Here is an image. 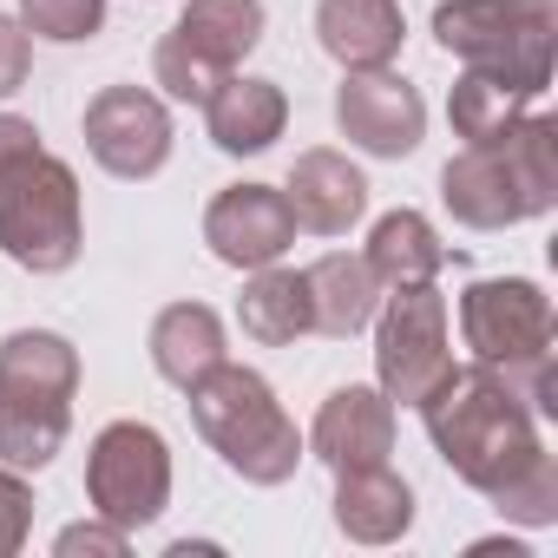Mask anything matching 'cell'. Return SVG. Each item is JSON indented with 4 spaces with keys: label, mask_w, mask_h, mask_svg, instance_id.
<instances>
[{
    "label": "cell",
    "mask_w": 558,
    "mask_h": 558,
    "mask_svg": "<svg viewBox=\"0 0 558 558\" xmlns=\"http://www.w3.org/2000/svg\"><path fill=\"white\" fill-rule=\"evenodd\" d=\"M204 243L230 269H263V263H283V250L296 243V217L276 184H230L204 210Z\"/></svg>",
    "instance_id": "7c38bea8"
},
{
    "label": "cell",
    "mask_w": 558,
    "mask_h": 558,
    "mask_svg": "<svg viewBox=\"0 0 558 558\" xmlns=\"http://www.w3.org/2000/svg\"><path fill=\"white\" fill-rule=\"evenodd\" d=\"M0 388H27V395H80V355L53 329H21L0 342Z\"/></svg>",
    "instance_id": "603a6c76"
},
{
    "label": "cell",
    "mask_w": 558,
    "mask_h": 558,
    "mask_svg": "<svg viewBox=\"0 0 558 558\" xmlns=\"http://www.w3.org/2000/svg\"><path fill=\"white\" fill-rule=\"evenodd\" d=\"M21 27L40 40H93L106 27V0H21Z\"/></svg>",
    "instance_id": "d4e9b609"
},
{
    "label": "cell",
    "mask_w": 558,
    "mask_h": 558,
    "mask_svg": "<svg viewBox=\"0 0 558 558\" xmlns=\"http://www.w3.org/2000/svg\"><path fill=\"white\" fill-rule=\"evenodd\" d=\"M440 197L473 230H506V223L545 217L558 197V125L545 112H525L506 138L466 145L440 171Z\"/></svg>",
    "instance_id": "7a4b0ae2"
},
{
    "label": "cell",
    "mask_w": 558,
    "mask_h": 558,
    "mask_svg": "<svg viewBox=\"0 0 558 558\" xmlns=\"http://www.w3.org/2000/svg\"><path fill=\"white\" fill-rule=\"evenodd\" d=\"M86 151L112 178H151L171 158V112L145 86H106L86 106Z\"/></svg>",
    "instance_id": "30bf717a"
},
{
    "label": "cell",
    "mask_w": 558,
    "mask_h": 558,
    "mask_svg": "<svg viewBox=\"0 0 558 558\" xmlns=\"http://www.w3.org/2000/svg\"><path fill=\"white\" fill-rule=\"evenodd\" d=\"M460 329L473 362L499 368L532 414H551V303L525 276H486L460 296Z\"/></svg>",
    "instance_id": "5b68a950"
},
{
    "label": "cell",
    "mask_w": 558,
    "mask_h": 558,
    "mask_svg": "<svg viewBox=\"0 0 558 558\" xmlns=\"http://www.w3.org/2000/svg\"><path fill=\"white\" fill-rule=\"evenodd\" d=\"M421 414H427V434H434L440 460L466 486H480L506 519H519V525H551L558 519V460L545 453L525 395L499 368H486V362L453 368L421 401Z\"/></svg>",
    "instance_id": "6da1fadb"
},
{
    "label": "cell",
    "mask_w": 558,
    "mask_h": 558,
    "mask_svg": "<svg viewBox=\"0 0 558 558\" xmlns=\"http://www.w3.org/2000/svg\"><path fill=\"white\" fill-rule=\"evenodd\" d=\"M60 551H66V558H73V551H112V558H119V551H125V525H112V519H106V525H66V532H60Z\"/></svg>",
    "instance_id": "f1b7e54d"
},
{
    "label": "cell",
    "mask_w": 558,
    "mask_h": 558,
    "mask_svg": "<svg viewBox=\"0 0 558 558\" xmlns=\"http://www.w3.org/2000/svg\"><path fill=\"white\" fill-rule=\"evenodd\" d=\"M86 499L99 519L112 525H151L171 499V453H165V434L145 427V421H112L93 453H86Z\"/></svg>",
    "instance_id": "9c48e42d"
},
{
    "label": "cell",
    "mask_w": 558,
    "mask_h": 558,
    "mask_svg": "<svg viewBox=\"0 0 558 558\" xmlns=\"http://www.w3.org/2000/svg\"><path fill=\"white\" fill-rule=\"evenodd\" d=\"M40 158V132L27 119H0V184H8L14 171H27Z\"/></svg>",
    "instance_id": "83f0119b"
},
{
    "label": "cell",
    "mask_w": 558,
    "mask_h": 558,
    "mask_svg": "<svg viewBox=\"0 0 558 558\" xmlns=\"http://www.w3.org/2000/svg\"><path fill=\"white\" fill-rule=\"evenodd\" d=\"M336 125L349 145L375 151V158H408L427 132V106L421 93L388 73V66H368V73H349L342 93H336Z\"/></svg>",
    "instance_id": "8fae6325"
},
{
    "label": "cell",
    "mask_w": 558,
    "mask_h": 558,
    "mask_svg": "<svg viewBox=\"0 0 558 558\" xmlns=\"http://www.w3.org/2000/svg\"><path fill=\"white\" fill-rule=\"evenodd\" d=\"M236 316H243V336L263 342V349H290L296 336H310V329H316V310H310L303 269H276V263H263L250 283H243Z\"/></svg>",
    "instance_id": "ac0fdd59"
},
{
    "label": "cell",
    "mask_w": 558,
    "mask_h": 558,
    "mask_svg": "<svg viewBox=\"0 0 558 558\" xmlns=\"http://www.w3.org/2000/svg\"><path fill=\"white\" fill-rule=\"evenodd\" d=\"M27 66H34V34L14 14H0V99H14L27 86Z\"/></svg>",
    "instance_id": "484cf974"
},
{
    "label": "cell",
    "mask_w": 558,
    "mask_h": 558,
    "mask_svg": "<svg viewBox=\"0 0 558 558\" xmlns=\"http://www.w3.org/2000/svg\"><path fill=\"white\" fill-rule=\"evenodd\" d=\"M303 283H310V310H316V329L323 336H362L381 310V283H375V269L362 256H323L303 269Z\"/></svg>",
    "instance_id": "d6986e66"
},
{
    "label": "cell",
    "mask_w": 558,
    "mask_h": 558,
    "mask_svg": "<svg viewBox=\"0 0 558 558\" xmlns=\"http://www.w3.org/2000/svg\"><path fill=\"white\" fill-rule=\"evenodd\" d=\"M283 119H290V106H283V93H276V80H236L230 73L204 99V125H210L217 151H230V158L269 151L276 138H283Z\"/></svg>",
    "instance_id": "e0dca14e"
},
{
    "label": "cell",
    "mask_w": 558,
    "mask_h": 558,
    "mask_svg": "<svg viewBox=\"0 0 558 558\" xmlns=\"http://www.w3.org/2000/svg\"><path fill=\"white\" fill-rule=\"evenodd\" d=\"M362 263L375 269V283H381V290H414V283H434V276H440L447 243L434 236V223H427L421 210H388V217L375 223Z\"/></svg>",
    "instance_id": "7402d4cb"
},
{
    "label": "cell",
    "mask_w": 558,
    "mask_h": 558,
    "mask_svg": "<svg viewBox=\"0 0 558 558\" xmlns=\"http://www.w3.org/2000/svg\"><path fill=\"white\" fill-rule=\"evenodd\" d=\"M375 375L381 395L401 408H421L447 375H453V349H447V296H434V283L395 290L381 323H375Z\"/></svg>",
    "instance_id": "ba28073f"
},
{
    "label": "cell",
    "mask_w": 558,
    "mask_h": 558,
    "mask_svg": "<svg viewBox=\"0 0 558 558\" xmlns=\"http://www.w3.org/2000/svg\"><path fill=\"white\" fill-rule=\"evenodd\" d=\"M434 40L466 60L473 73H493L538 99L551 86V40H558V0H440Z\"/></svg>",
    "instance_id": "277c9868"
},
{
    "label": "cell",
    "mask_w": 558,
    "mask_h": 558,
    "mask_svg": "<svg viewBox=\"0 0 558 558\" xmlns=\"http://www.w3.org/2000/svg\"><path fill=\"white\" fill-rule=\"evenodd\" d=\"M310 447L336 473L342 466H381L395 453V401L381 388H336L310 427Z\"/></svg>",
    "instance_id": "4fadbf2b"
},
{
    "label": "cell",
    "mask_w": 558,
    "mask_h": 558,
    "mask_svg": "<svg viewBox=\"0 0 558 558\" xmlns=\"http://www.w3.org/2000/svg\"><path fill=\"white\" fill-rule=\"evenodd\" d=\"M27 525H34V493L14 473H0V558L27 545Z\"/></svg>",
    "instance_id": "4316f807"
},
{
    "label": "cell",
    "mask_w": 558,
    "mask_h": 558,
    "mask_svg": "<svg viewBox=\"0 0 558 558\" xmlns=\"http://www.w3.org/2000/svg\"><path fill=\"white\" fill-rule=\"evenodd\" d=\"M66 427H73V401L60 395H27V388H0V460L14 473H40L60 447H66Z\"/></svg>",
    "instance_id": "44dd1931"
},
{
    "label": "cell",
    "mask_w": 558,
    "mask_h": 558,
    "mask_svg": "<svg viewBox=\"0 0 558 558\" xmlns=\"http://www.w3.org/2000/svg\"><path fill=\"white\" fill-rule=\"evenodd\" d=\"M316 34H323V53L342 60L349 73L388 66L401 53V40H408L395 0H323V8H316Z\"/></svg>",
    "instance_id": "2e32d148"
},
{
    "label": "cell",
    "mask_w": 558,
    "mask_h": 558,
    "mask_svg": "<svg viewBox=\"0 0 558 558\" xmlns=\"http://www.w3.org/2000/svg\"><path fill=\"white\" fill-rule=\"evenodd\" d=\"M525 93L519 86H506V80H493V73H473L466 66V80L453 86V99H447V112H453V132L466 138V145H493V138H506L519 119H525Z\"/></svg>",
    "instance_id": "cb8c5ba5"
},
{
    "label": "cell",
    "mask_w": 558,
    "mask_h": 558,
    "mask_svg": "<svg viewBox=\"0 0 558 558\" xmlns=\"http://www.w3.org/2000/svg\"><path fill=\"white\" fill-rule=\"evenodd\" d=\"M256 40H263V0H191L178 27L158 40L151 73L171 99L204 106Z\"/></svg>",
    "instance_id": "8992f818"
},
{
    "label": "cell",
    "mask_w": 558,
    "mask_h": 558,
    "mask_svg": "<svg viewBox=\"0 0 558 558\" xmlns=\"http://www.w3.org/2000/svg\"><path fill=\"white\" fill-rule=\"evenodd\" d=\"M191 421L197 434L210 440V453H223L230 473H243L250 486H283L303 460V434L296 421L276 408L269 381L256 368H236V362H217L210 375H197L191 388Z\"/></svg>",
    "instance_id": "3957f363"
},
{
    "label": "cell",
    "mask_w": 558,
    "mask_h": 558,
    "mask_svg": "<svg viewBox=\"0 0 558 558\" xmlns=\"http://www.w3.org/2000/svg\"><path fill=\"white\" fill-rule=\"evenodd\" d=\"M217 362H223V323H217V310H204V303L158 310V323H151V368L171 388H191Z\"/></svg>",
    "instance_id": "ffe728a7"
},
{
    "label": "cell",
    "mask_w": 558,
    "mask_h": 558,
    "mask_svg": "<svg viewBox=\"0 0 558 558\" xmlns=\"http://www.w3.org/2000/svg\"><path fill=\"white\" fill-rule=\"evenodd\" d=\"M0 250L21 269L53 276L80 256V178L53 151L0 184Z\"/></svg>",
    "instance_id": "52a82bcc"
},
{
    "label": "cell",
    "mask_w": 558,
    "mask_h": 558,
    "mask_svg": "<svg viewBox=\"0 0 558 558\" xmlns=\"http://www.w3.org/2000/svg\"><path fill=\"white\" fill-rule=\"evenodd\" d=\"M283 204L296 217V230H316V236H342L349 223H362L368 210V178L342 158V151H303L290 184H283Z\"/></svg>",
    "instance_id": "5bb4252c"
},
{
    "label": "cell",
    "mask_w": 558,
    "mask_h": 558,
    "mask_svg": "<svg viewBox=\"0 0 558 558\" xmlns=\"http://www.w3.org/2000/svg\"><path fill=\"white\" fill-rule=\"evenodd\" d=\"M336 525L362 545H395L414 525V493L408 480L381 460V466H342L336 473Z\"/></svg>",
    "instance_id": "9a60e30c"
}]
</instances>
